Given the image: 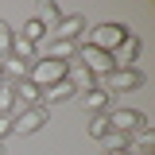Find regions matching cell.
Here are the masks:
<instances>
[{"label": "cell", "mask_w": 155, "mask_h": 155, "mask_svg": "<svg viewBox=\"0 0 155 155\" xmlns=\"http://www.w3.org/2000/svg\"><path fill=\"white\" fill-rule=\"evenodd\" d=\"M12 43H16V31H12L4 19H0V58H8V54H12Z\"/></svg>", "instance_id": "cell-19"}, {"label": "cell", "mask_w": 155, "mask_h": 155, "mask_svg": "<svg viewBox=\"0 0 155 155\" xmlns=\"http://www.w3.org/2000/svg\"><path fill=\"white\" fill-rule=\"evenodd\" d=\"M85 27H89V23H85V16H62L54 23V31H51V35L54 39H66V43H81V35H85Z\"/></svg>", "instance_id": "cell-7"}, {"label": "cell", "mask_w": 155, "mask_h": 155, "mask_svg": "<svg viewBox=\"0 0 155 155\" xmlns=\"http://www.w3.org/2000/svg\"><path fill=\"white\" fill-rule=\"evenodd\" d=\"M12 58L27 62V66H35V62H39V47H31L27 39H19V35H16V43H12Z\"/></svg>", "instance_id": "cell-16"}, {"label": "cell", "mask_w": 155, "mask_h": 155, "mask_svg": "<svg viewBox=\"0 0 155 155\" xmlns=\"http://www.w3.org/2000/svg\"><path fill=\"white\" fill-rule=\"evenodd\" d=\"M39 19L47 23V31H54V23L62 19V8H58V4H47V8H43V16H39Z\"/></svg>", "instance_id": "cell-20"}, {"label": "cell", "mask_w": 155, "mask_h": 155, "mask_svg": "<svg viewBox=\"0 0 155 155\" xmlns=\"http://www.w3.org/2000/svg\"><path fill=\"white\" fill-rule=\"evenodd\" d=\"M74 62H78V66H85L97 81L116 70V66H113V54H105V51H97V47H85V43H78V58H74Z\"/></svg>", "instance_id": "cell-2"}, {"label": "cell", "mask_w": 155, "mask_h": 155, "mask_svg": "<svg viewBox=\"0 0 155 155\" xmlns=\"http://www.w3.org/2000/svg\"><path fill=\"white\" fill-rule=\"evenodd\" d=\"M43 124H47V109L43 105H35V109H16L12 113V136H35Z\"/></svg>", "instance_id": "cell-5"}, {"label": "cell", "mask_w": 155, "mask_h": 155, "mask_svg": "<svg viewBox=\"0 0 155 155\" xmlns=\"http://www.w3.org/2000/svg\"><path fill=\"white\" fill-rule=\"evenodd\" d=\"M16 109H19V105H16V89L4 81V85H0V116H12Z\"/></svg>", "instance_id": "cell-18"}, {"label": "cell", "mask_w": 155, "mask_h": 155, "mask_svg": "<svg viewBox=\"0 0 155 155\" xmlns=\"http://www.w3.org/2000/svg\"><path fill=\"white\" fill-rule=\"evenodd\" d=\"M31 81H35L39 89H47V85H58V81H66V62H54V58L39 54V62L31 66Z\"/></svg>", "instance_id": "cell-4"}, {"label": "cell", "mask_w": 155, "mask_h": 155, "mask_svg": "<svg viewBox=\"0 0 155 155\" xmlns=\"http://www.w3.org/2000/svg\"><path fill=\"white\" fill-rule=\"evenodd\" d=\"M70 97H78L74 89H70V81H58V85H47V89H43V109H47V105H66Z\"/></svg>", "instance_id": "cell-13"}, {"label": "cell", "mask_w": 155, "mask_h": 155, "mask_svg": "<svg viewBox=\"0 0 155 155\" xmlns=\"http://www.w3.org/2000/svg\"><path fill=\"white\" fill-rule=\"evenodd\" d=\"M0 85H4V66H0Z\"/></svg>", "instance_id": "cell-23"}, {"label": "cell", "mask_w": 155, "mask_h": 155, "mask_svg": "<svg viewBox=\"0 0 155 155\" xmlns=\"http://www.w3.org/2000/svg\"><path fill=\"white\" fill-rule=\"evenodd\" d=\"M147 151H155V132H151V124L140 128L136 136H128V155H147Z\"/></svg>", "instance_id": "cell-12"}, {"label": "cell", "mask_w": 155, "mask_h": 155, "mask_svg": "<svg viewBox=\"0 0 155 155\" xmlns=\"http://www.w3.org/2000/svg\"><path fill=\"white\" fill-rule=\"evenodd\" d=\"M85 132H89V140H105V136H109V113H101V116H89Z\"/></svg>", "instance_id": "cell-17"}, {"label": "cell", "mask_w": 155, "mask_h": 155, "mask_svg": "<svg viewBox=\"0 0 155 155\" xmlns=\"http://www.w3.org/2000/svg\"><path fill=\"white\" fill-rule=\"evenodd\" d=\"M109 128L120 132V136H136L140 128H147V116L140 109H113L109 113Z\"/></svg>", "instance_id": "cell-6"}, {"label": "cell", "mask_w": 155, "mask_h": 155, "mask_svg": "<svg viewBox=\"0 0 155 155\" xmlns=\"http://www.w3.org/2000/svg\"><path fill=\"white\" fill-rule=\"evenodd\" d=\"M140 47H143V43H140V35H132V31H128V35H124V43L113 51V66H116V70H128V66H136Z\"/></svg>", "instance_id": "cell-8"}, {"label": "cell", "mask_w": 155, "mask_h": 155, "mask_svg": "<svg viewBox=\"0 0 155 155\" xmlns=\"http://www.w3.org/2000/svg\"><path fill=\"white\" fill-rule=\"evenodd\" d=\"M12 136V116H0V143Z\"/></svg>", "instance_id": "cell-21"}, {"label": "cell", "mask_w": 155, "mask_h": 155, "mask_svg": "<svg viewBox=\"0 0 155 155\" xmlns=\"http://www.w3.org/2000/svg\"><path fill=\"white\" fill-rule=\"evenodd\" d=\"M97 85H101L109 97H113V93H132V89L143 85V74H140L136 66H128V70H113V74H105Z\"/></svg>", "instance_id": "cell-3"}, {"label": "cell", "mask_w": 155, "mask_h": 155, "mask_svg": "<svg viewBox=\"0 0 155 155\" xmlns=\"http://www.w3.org/2000/svg\"><path fill=\"white\" fill-rule=\"evenodd\" d=\"M66 81H70V89H74L78 97L89 93V89H97V78L89 74L85 66H78V62H70V66H66Z\"/></svg>", "instance_id": "cell-9"}, {"label": "cell", "mask_w": 155, "mask_h": 155, "mask_svg": "<svg viewBox=\"0 0 155 155\" xmlns=\"http://www.w3.org/2000/svg\"><path fill=\"white\" fill-rule=\"evenodd\" d=\"M124 35H128V27L124 23H97V27H85V35H81V43L85 47H97V51H105V54H113L116 47L124 43Z\"/></svg>", "instance_id": "cell-1"}, {"label": "cell", "mask_w": 155, "mask_h": 155, "mask_svg": "<svg viewBox=\"0 0 155 155\" xmlns=\"http://www.w3.org/2000/svg\"><path fill=\"white\" fill-rule=\"evenodd\" d=\"M105 155H128V151H105Z\"/></svg>", "instance_id": "cell-22"}, {"label": "cell", "mask_w": 155, "mask_h": 155, "mask_svg": "<svg viewBox=\"0 0 155 155\" xmlns=\"http://www.w3.org/2000/svg\"><path fill=\"white\" fill-rule=\"evenodd\" d=\"M109 101H113V97L105 93L101 85H97V89H89V93H81V105H85V113H89V116H101V113H109Z\"/></svg>", "instance_id": "cell-11"}, {"label": "cell", "mask_w": 155, "mask_h": 155, "mask_svg": "<svg viewBox=\"0 0 155 155\" xmlns=\"http://www.w3.org/2000/svg\"><path fill=\"white\" fill-rule=\"evenodd\" d=\"M47 58H54V62H66V66H70V62L78 58V43L54 39V43H51V51H47Z\"/></svg>", "instance_id": "cell-15"}, {"label": "cell", "mask_w": 155, "mask_h": 155, "mask_svg": "<svg viewBox=\"0 0 155 155\" xmlns=\"http://www.w3.org/2000/svg\"><path fill=\"white\" fill-rule=\"evenodd\" d=\"M12 89H16V105H19V109H35V105H43V89H39L31 78L16 81Z\"/></svg>", "instance_id": "cell-10"}, {"label": "cell", "mask_w": 155, "mask_h": 155, "mask_svg": "<svg viewBox=\"0 0 155 155\" xmlns=\"http://www.w3.org/2000/svg\"><path fill=\"white\" fill-rule=\"evenodd\" d=\"M147 155H155V151H147Z\"/></svg>", "instance_id": "cell-25"}, {"label": "cell", "mask_w": 155, "mask_h": 155, "mask_svg": "<svg viewBox=\"0 0 155 155\" xmlns=\"http://www.w3.org/2000/svg\"><path fill=\"white\" fill-rule=\"evenodd\" d=\"M16 35H19V39H27L31 47H39V43L47 39V23H43L39 16H27V23H23V31H16Z\"/></svg>", "instance_id": "cell-14"}, {"label": "cell", "mask_w": 155, "mask_h": 155, "mask_svg": "<svg viewBox=\"0 0 155 155\" xmlns=\"http://www.w3.org/2000/svg\"><path fill=\"white\" fill-rule=\"evenodd\" d=\"M0 155H8V151H4V143H0Z\"/></svg>", "instance_id": "cell-24"}]
</instances>
